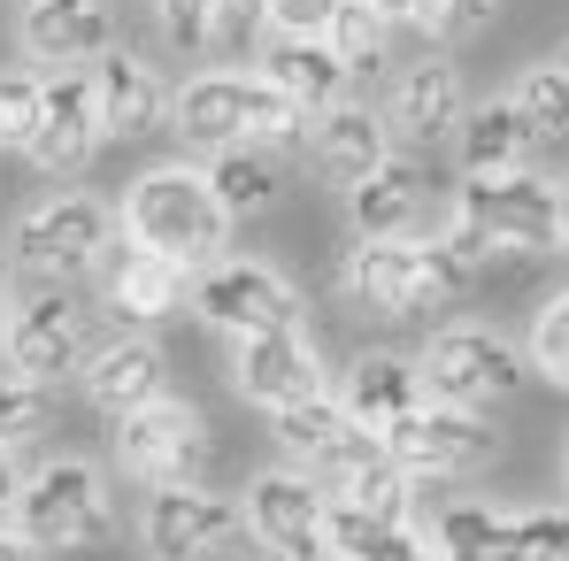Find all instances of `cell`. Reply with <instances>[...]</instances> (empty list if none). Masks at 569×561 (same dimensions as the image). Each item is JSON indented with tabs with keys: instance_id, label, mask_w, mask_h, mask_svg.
<instances>
[{
	"instance_id": "obj_19",
	"label": "cell",
	"mask_w": 569,
	"mask_h": 561,
	"mask_svg": "<svg viewBox=\"0 0 569 561\" xmlns=\"http://www.w3.org/2000/svg\"><path fill=\"white\" fill-rule=\"evenodd\" d=\"M239 508H247L254 547L284 554V547H300V539H323V508H331V492H323L300 462H278V469H262V477L247 484Z\"/></svg>"
},
{
	"instance_id": "obj_24",
	"label": "cell",
	"mask_w": 569,
	"mask_h": 561,
	"mask_svg": "<svg viewBox=\"0 0 569 561\" xmlns=\"http://www.w3.org/2000/svg\"><path fill=\"white\" fill-rule=\"evenodd\" d=\"M416 216H423V162L400 154V147L385 154L362 186H347V223H355V239H408Z\"/></svg>"
},
{
	"instance_id": "obj_1",
	"label": "cell",
	"mask_w": 569,
	"mask_h": 561,
	"mask_svg": "<svg viewBox=\"0 0 569 561\" xmlns=\"http://www.w3.org/2000/svg\"><path fill=\"white\" fill-rule=\"evenodd\" d=\"M116 223H123L139 247H154V254H170V262H186V270H208V262L223 254V239H231V216H223V200L208 186V170L186 162V154L139 170V178L123 186Z\"/></svg>"
},
{
	"instance_id": "obj_18",
	"label": "cell",
	"mask_w": 569,
	"mask_h": 561,
	"mask_svg": "<svg viewBox=\"0 0 569 561\" xmlns=\"http://www.w3.org/2000/svg\"><path fill=\"white\" fill-rule=\"evenodd\" d=\"M16 31L39 70H93L116 47V0H23Z\"/></svg>"
},
{
	"instance_id": "obj_38",
	"label": "cell",
	"mask_w": 569,
	"mask_h": 561,
	"mask_svg": "<svg viewBox=\"0 0 569 561\" xmlns=\"http://www.w3.org/2000/svg\"><path fill=\"white\" fill-rule=\"evenodd\" d=\"M154 23H162V39H170L186 62L216 54V47H208V0H154Z\"/></svg>"
},
{
	"instance_id": "obj_47",
	"label": "cell",
	"mask_w": 569,
	"mask_h": 561,
	"mask_svg": "<svg viewBox=\"0 0 569 561\" xmlns=\"http://www.w3.org/2000/svg\"><path fill=\"white\" fill-rule=\"evenodd\" d=\"M562 484H569V439H562Z\"/></svg>"
},
{
	"instance_id": "obj_20",
	"label": "cell",
	"mask_w": 569,
	"mask_h": 561,
	"mask_svg": "<svg viewBox=\"0 0 569 561\" xmlns=\"http://www.w3.org/2000/svg\"><path fill=\"white\" fill-rule=\"evenodd\" d=\"M247 131V70H192L186 86L170 93V139L186 154H216V147H239Z\"/></svg>"
},
{
	"instance_id": "obj_29",
	"label": "cell",
	"mask_w": 569,
	"mask_h": 561,
	"mask_svg": "<svg viewBox=\"0 0 569 561\" xmlns=\"http://www.w3.org/2000/svg\"><path fill=\"white\" fill-rule=\"evenodd\" d=\"M339 431H355V415L339 408V392H316V400H292L270 415V439L284 447V462H308V454H323Z\"/></svg>"
},
{
	"instance_id": "obj_22",
	"label": "cell",
	"mask_w": 569,
	"mask_h": 561,
	"mask_svg": "<svg viewBox=\"0 0 569 561\" xmlns=\"http://www.w3.org/2000/svg\"><path fill=\"white\" fill-rule=\"evenodd\" d=\"M254 78H270L278 93H292L308 116H323V108L355 100V70L339 62V47H331V39H292V31H270V39L254 47Z\"/></svg>"
},
{
	"instance_id": "obj_34",
	"label": "cell",
	"mask_w": 569,
	"mask_h": 561,
	"mask_svg": "<svg viewBox=\"0 0 569 561\" xmlns=\"http://www.w3.org/2000/svg\"><path fill=\"white\" fill-rule=\"evenodd\" d=\"M492 16H500V0H416V31L431 39V47H462L477 31H492Z\"/></svg>"
},
{
	"instance_id": "obj_31",
	"label": "cell",
	"mask_w": 569,
	"mask_h": 561,
	"mask_svg": "<svg viewBox=\"0 0 569 561\" xmlns=\"http://www.w3.org/2000/svg\"><path fill=\"white\" fill-rule=\"evenodd\" d=\"M47 423H54V384H39V377H0V454L39 447Z\"/></svg>"
},
{
	"instance_id": "obj_27",
	"label": "cell",
	"mask_w": 569,
	"mask_h": 561,
	"mask_svg": "<svg viewBox=\"0 0 569 561\" xmlns=\"http://www.w3.org/2000/svg\"><path fill=\"white\" fill-rule=\"evenodd\" d=\"M239 139H247V147H270V154L292 162V154H308V108H300L292 93H278L270 78L247 70V131H239Z\"/></svg>"
},
{
	"instance_id": "obj_21",
	"label": "cell",
	"mask_w": 569,
	"mask_h": 561,
	"mask_svg": "<svg viewBox=\"0 0 569 561\" xmlns=\"http://www.w3.org/2000/svg\"><path fill=\"white\" fill-rule=\"evenodd\" d=\"M385 154H392V131H385V116L370 100H339V108L308 116V170H316V178L362 186Z\"/></svg>"
},
{
	"instance_id": "obj_6",
	"label": "cell",
	"mask_w": 569,
	"mask_h": 561,
	"mask_svg": "<svg viewBox=\"0 0 569 561\" xmlns=\"http://www.w3.org/2000/svg\"><path fill=\"white\" fill-rule=\"evenodd\" d=\"M192 315L223 339H247V331H300L308 323V292L254 262V254H216L200 278H192Z\"/></svg>"
},
{
	"instance_id": "obj_32",
	"label": "cell",
	"mask_w": 569,
	"mask_h": 561,
	"mask_svg": "<svg viewBox=\"0 0 569 561\" xmlns=\"http://www.w3.org/2000/svg\"><path fill=\"white\" fill-rule=\"evenodd\" d=\"M508 100L523 108V123H531V139H539V147L569 139V70H562V62H539V70H523Z\"/></svg>"
},
{
	"instance_id": "obj_17",
	"label": "cell",
	"mask_w": 569,
	"mask_h": 561,
	"mask_svg": "<svg viewBox=\"0 0 569 561\" xmlns=\"http://www.w3.org/2000/svg\"><path fill=\"white\" fill-rule=\"evenodd\" d=\"M170 93H178V86H170L147 54H131L123 39L93 62L100 131H108V139H123V147H139V139H154V131H170Z\"/></svg>"
},
{
	"instance_id": "obj_26",
	"label": "cell",
	"mask_w": 569,
	"mask_h": 561,
	"mask_svg": "<svg viewBox=\"0 0 569 561\" xmlns=\"http://www.w3.org/2000/svg\"><path fill=\"white\" fill-rule=\"evenodd\" d=\"M208 186H216V200H223V216L231 223H247V216H270L284 192H292V170H284V154H270V147H216L208 162Z\"/></svg>"
},
{
	"instance_id": "obj_39",
	"label": "cell",
	"mask_w": 569,
	"mask_h": 561,
	"mask_svg": "<svg viewBox=\"0 0 569 561\" xmlns=\"http://www.w3.org/2000/svg\"><path fill=\"white\" fill-rule=\"evenodd\" d=\"M362 561H447V554H439V539H431L423 523H378L370 547H362Z\"/></svg>"
},
{
	"instance_id": "obj_44",
	"label": "cell",
	"mask_w": 569,
	"mask_h": 561,
	"mask_svg": "<svg viewBox=\"0 0 569 561\" xmlns=\"http://www.w3.org/2000/svg\"><path fill=\"white\" fill-rule=\"evenodd\" d=\"M8 323H16V278L0 270V347H8Z\"/></svg>"
},
{
	"instance_id": "obj_16",
	"label": "cell",
	"mask_w": 569,
	"mask_h": 561,
	"mask_svg": "<svg viewBox=\"0 0 569 561\" xmlns=\"http://www.w3.org/2000/svg\"><path fill=\"white\" fill-rule=\"evenodd\" d=\"M78 392H86L93 415L116 423V415H131V408L170 392V354L154 347V331H108L86 354V370H78Z\"/></svg>"
},
{
	"instance_id": "obj_36",
	"label": "cell",
	"mask_w": 569,
	"mask_h": 561,
	"mask_svg": "<svg viewBox=\"0 0 569 561\" xmlns=\"http://www.w3.org/2000/svg\"><path fill=\"white\" fill-rule=\"evenodd\" d=\"M39 123V70H0V154H23Z\"/></svg>"
},
{
	"instance_id": "obj_2",
	"label": "cell",
	"mask_w": 569,
	"mask_h": 561,
	"mask_svg": "<svg viewBox=\"0 0 569 561\" xmlns=\"http://www.w3.org/2000/svg\"><path fill=\"white\" fill-rule=\"evenodd\" d=\"M16 531L31 539V554H100L116 539V500L108 477L78 454L39 462L16 492Z\"/></svg>"
},
{
	"instance_id": "obj_14",
	"label": "cell",
	"mask_w": 569,
	"mask_h": 561,
	"mask_svg": "<svg viewBox=\"0 0 569 561\" xmlns=\"http://www.w3.org/2000/svg\"><path fill=\"white\" fill-rule=\"evenodd\" d=\"M100 139H108V131H100L93 70H39V123H31L23 162H31L47 186H62V178H78L100 154Z\"/></svg>"
},
{
	"instance_id": "obj_28",
	"label": "cell",
	"mask_w": 569,
	"mask_h": 561,
	"mask_svg": "<svg viewBox=\"0 0 569 561\" xmlns=\"http://www.w3.org/2000/svg\"><path fill=\"white\" fill-rule=\"evenodd\" d=\"M485 561H569V500L562 508H500V539Z\"/></svg>"
},
{
	"instance_id": "obj_7",
	"label": "cell",
	"mask_w": 569,
	"mask_h": 561,
	"mask_svg": "<svg viewBox=\"0 0 569 561\" xmlns=\"http://www.w3.org/2000/svg\"><path fill=\"white\" fill-rule=\"evenodd\" d=\"M192 278H200V270L170 262V254H154V247H139L123 223L108 231V247H100V262H93L100 315H108L116 331H154V323L186 315V308H192Z\"/></svg>"
},
{
	"instance_id": "obj_42",
	"label": "cell",
	"mask_w": 569,
	"mask_h": 561,
	"mask_svg": "<svg viewBox=\"0 0 569 561\" xmlns=\"http://www.w3.org/2000/svg\"><path fill=\"white\" fill-rule=\"evenodd\" d=\"M16 492H23V469L16 454H0V515H16Z\"/></svg>"
},
{
	"instance_id": "obj_30",
	"label": "cell",
	"mask_w": 569,
	"mask_h": 561,
	"mask_svg": "<svg viewBox=\"0 0 569 561\" xmlns=\"http://www.w3.org/2000/svg\"><path fill=\"white\" fill-rule=\"evenodd\" d=\"M392 31H400V23H385L370 0H339V16H331V31H323V39L339 47V62H347V70H355V86H362V78H378L385 62H392V54H385V47H392Z\"/></svg>"
},
{
	"instance_id": "obj_41",
	"label": "cell",
	"mask_w": 569,
	"mask_h": 561,
	"mask_svg": "<svg viewBox=\"0 0 569 561\" xmlns=\"http://www.w3.org/2000/svg\"><path fill=\"white\" fill-rule=\"evenodd\" d=\"M0 561H39V554H31V539L16 531V515H0Z\"/></svg>"
},
{
	"instance_id": "obj_43",
	"label": "cell",
	"mask_w": 569,
	"mask_h": 561,
	"mask_svg": "<svg viewBox=\"0 0 569 561\" xmlns=\"http://www.w3.org/2000/svg\"><path fill=\"white\" fill-rule=\"evenodd\" d=\"M284 554H292V561H347L331 539H300V547H284Z\"/></svg>"
},
{
	"instance_id": "obj_4",
	"label": "cell",
	"mask_w": 569,
	"mask_h": 561,
	"mask_svg": "<svg viewBox=\"0 0 569 561\" xmlns=\"http://www.w3.org/2000/svg\"><path fill=\"white\" fill-rule=\"evenodd\" d=\"M416 377H423V400L492 415V408H508V400L523 392L531 362H523L516 339H500V331H485V323H439V331L416 347Z\"/></svg>"
},
{
	"instance_id": "obj_49",
	"label": "cell",
	"mask_w": 569,
	"mask_h": 561,
	"mask_svg": "<svg viewBox=\"0 0 569 561\" xmlns=\"http://www.w3.org/2000/svg\"><path fill=\"white\" fill-rule=\"evenodd\" d=\"M270 561H292V554H270Z\"/></svg>"
},
{
	"instance_id": "obj_9",
	"label": "cell",
	"mask_w": 569,
	"mask_h": 561,
	"mask_svg": "<svg viewBox=\"0 0 569 561\" xmlns=\"http://www.w3.org/2000/svg\"><path fill=\"white\" fill-rule=\"evenodd\" d=\"M455 216L492 239V262L562 254V231H555V178H539V170H516V178H462Z\"/></svg>"
},
{
	"instance_id": "obj_8",
	"label": "cell",
	"mask_w": 569,
	"mask_h": 561,
	"mask_svg": "<svg viewBox=\"0 0 569 561\" xmlns=\"http://www.w3.org/2000/svg\"><path fill=\"white\" fill-rule=\"evenodd\" d=\"M378 439L408 477H447V484L485 477V469L500 462V431H492L477 408H447V400H416L408 415L385 423Z\"/></svg>"
},
{
	"instance_id": "obj_5",
	"label": "cell",
	"mask_w": 569,
	"mask_h": 561,
	"mask_svg": "<svg viewBox=\"0 0 569 561\" xmlns=\"http://www.w3.org/2000/svg\"><path fill=\"white\" fill-rule=\"evenodd\" d=\"M108 454H116V469L131 484H147V492H162V484H208L216 431H208V415L192 400L162 392V400H147V408H131V415L108 423Z\"/></svg>"
},
{
	"instance_id": "obj_50",
	"label": "cell",
	"mask_w": 569,
	"mask_h": 561,
	"mask_svg": "<svg viewBox=\"0 0 569 561\" xmlns=\"http://www.w3.org/2000/svg\"><path fill=\"white\" fill-rule=\"evenodd\" d=\"M223 561H239V554H223Z\"/></svg>"
},
{
	"instance_id": "obj_23",
	"label": "cell",
	"mask_w": 569,
	"mask_h": 561,
	"mask_svg": "<svg viewBox=\"0 0 569 561\" xmlns=\"http://www.w3.org/2000/svg\"><path fill=\"white\" fill-rule=\"evenodd\" d=\"M531 154H539V139H531L523 108L508 93L470 100V116L455 123V162H462V178H516V170H531Z\"/></svg>"
},
{
	"instance_id": "obj_25",
	"label": "cell",
	"mask_w": 569,
	"mask_h": 561,
	"mask_svg": "<svg viewBox=\"0 0 569 561\" xmlns=\"http://www.w3.org/2000/svg\"><path fill=\"white\" fill-rule=\"evenodd\" d=\"M339 392V408L362 423V431H385L392 415H408L416 400H423V377H416V354H392V347H362L347 377L331 384Z\"/></svg>"
},
{
	"instance_id": "obj_40",
	"label": "cell",
	"mask_w": 569,
	"mask_h": 561,
	"mask_svg": "<svg viewBox=\"0 0 569 561\" xmlns=\"http://www.w3.org/2000/svg\"><path fill=\"white\" fill-rule=\"evenodd\" d=\"M339 16V0H270V31H292V39H323Z\"/></svg>"
},
{
	"instance_id": "obj_15",
	"label": "cell",
	"mask_w": 569,
	"mask_h": 561,
	"mask_svg": "<svg viewBox=\"0 0 569 561\" xmlns=\"http://www.w3.org/2000/svg\"><path fill=\"white\" fill-rule=\"evenodd\" d=\"M231 392L247 408L278 415L292 400L331 392V370H323V354H316L308 331H247V339H231Z\"/></svg>"
},
{
	"instance_id": "obj_37",
	"label": "cell",
	"mask_w": 569,
	"mask_h": 561,
	"mask_svg": "<svg viewBox=\"0 0 569 561\" xmlns=\"http://www.w3.org/2000/svg\"><path fill=\"white\" fill-rule=\"evenodd\" d=\"M423 270H431V284H439V300H470L477 284H485V262L462 254L447 231H439V239H423Z\"/></svg>"
},
{
	"instance_id": "obj_45",
	"label": "cell",
	"mask_w": 569,
	"mask_h": 561,
	"mask_svg": "<svg viewBox=\"0 0 569 561\" xmlns=\"http://www.w3.org/2000/svg\"><path fill=\"white\" fill-rule=\"evenodd\" d=\"M555 231H562V254H569V178L555 186Z\"/></svg>"
},
{
	"instance_id": "obj_11",
	"label": "cell",
	"mask_w": 569,
	"mask_h": 561,
	"mask_svg": "<svg viewBox=\"0 0 569 561\" xmlns=\"http://www.w3.org/2000/svg\"><path fill=\"white\" fill-rule=\"evenodd\" d=\"M339 300L362 323H416V315L447 308L423 270V239H355L339 254Z\"/></svg>"
},
{
	"instance_id": "obj_33",
	"label": "cell",
	"mask_w": 569,
	"mask_h": 561,
	"mask_svg": "<svg viewBox=\"0 0 569 561\" xmlns=\"http://www.w3.org/2000/svg\"><path fill=\"white\" fill-rule=\"evenodd\" d=\"M523 362H531V377H547V384H562V392H569V292H547V300L531 308Z\"/></svg>"
},
{
	"instance_id": "obj_13",
	"label": "cell",
	"mask_w": 569,
	"mask_h": 561,
	"mask_svg": "<svg viewBox=\"0 0 569 561\" xmlns=\"http://www.w3.org/2000/svg\"><path fill=\"white\" fill-rule=\"evenodd\" d=\"M378 116H385V131H392V147H400V154H431V147H447V139H455V123L470 116L462 62H447V47L416 54V62L392 78V93L378 100Z\"/></svg>"
},
{
	"instance_id": "obj_35",
	"label": "cell",
	"mask_w": 569,
	"mask_h": 561,
	"mask_svg": "<svg viewBox=\"0 0 569 561\" xmlns=\"http://www.w3.org/2000/svg\"><path fill=\"white\" fill-rule=\"evenodd\" d=\"M270 31V0H208V47L216 54H254Z\"/></svg>"
},
{
	"instance_id": "obj_10",
	"label": "cell",
	"mask_w": 569,
	"mask_h": 561,
	"mask_svg": "<svg viewBox=\"0 0 569 561\" xmlns=\"http://www.w3.org/2000/svg\"><path fill=\"white\" fill-rule=\"evenodd\" d=\"M93 300L78 284H39L31 300H16V323H8V377H39V384H62V377L86 370L93 354Z\"/></svg>"
},
{
	"instance_id": "obj_12",
	"label": "cell",
	"mask_w": 569,
	"mask_h": 561,
	"mask_svg": "<svg viewBox=\"0 0 569 561\" xmlns=\"http://www.w3.org/2000/svg\"><path fill=\"white\" fill-rule=\"evenodd\" d=\"M139 539L147 561H223L239 554L254 531H247V508L231 492H208V484H162L139 515Z\"/></svg>"
},
{
	"instance_id": "obj_48",
	"label": "cell",
	"mask_w": 569,
	"mask_h": 561,
	"mask_svg": "<svg viewBox=\"0 0 569 561\" xmlns=\"http://www.w3.org/2000/svg\"><path fill=\"white\" fill-rule=\"evenodd\" d=\"M555 62H562V70H569V47H562V54H555Z\"/></svg>"
},
{
	"instance_id": "obj_3",
	"label": "cell",
	"mask_w": 569,
	"mask_h": 561,
	"mask_svg": "<svg viewBox=\"0 0 569 561\" xmlns=\"http://www.w3.org/2000/svg\"><path fill=\"white\" fill-rule=\"evenodd\" d=\"M108 231H116L108 200H93V192H47V200H31L8 223V278L86 284L100 247H108Z\"/></svg>"
},
{
	"instance_id": "obj_46",
	"label": "cell",
	"mask_w": 569,
	"mask_h": 561,
	"mask_svg": "<svg viewBox=\"0 0 569 561\" xmlns=\"http://www.w3.org/2000/svg\"><path fill=\"white\" fill-rule=\"evenodd\" d=\"M370 8H378L385 23H408V16H416V0H370Z\"/></svg>"
}]
</instances>
